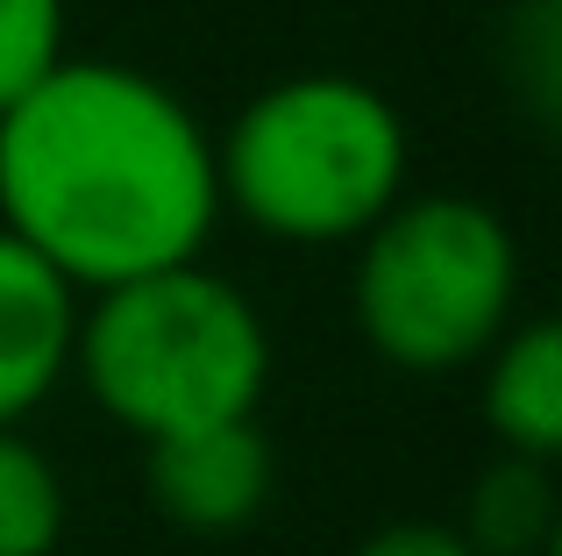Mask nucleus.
Here are the masks:
<instances>
[{
	"label": "nucleus",
	"instance_id": "1",
	"mask_svg": "<svg viewBox=\"0 0 562 556\" xmlns=\"http://www.w3.org/2000/svg\"><path fill=\"white\" fill-rule=\"evenodd\" d=\"M214 222V136L157 71L65 51L0 108V229L79 292L192 265Z\"/></svg>",
	"mask_w": 562,
	"mask_h": 556
},
{
	"label": "nucleus",
	"instance_id": "2",
	"mask_svg": "<svg viewBox=\"0 0 562 556\" xmlns=\"http://www.w3.org/2000/svg\"><path fill=\"white\" fill-rule=\"evenodd\" d=\"M413 136L392 93L349 71H292L235 108L214 143L221 208L271 243L328 251L406 193Z\"/></svg>",
	"mask_w": 562,
	"mask_h": 556
},
{
	"label": "nucleus",
	"instance_id": "3",
	"mask_svg": "<svg viewBox=\"0 0 562 556\" xmlns=\"http://www.w3.org/2000/svg\"><path fill=\"white\" fill-rule=\"evenodd\" d=\"M71 378L136 443L206 421H243L271 386V329L257 300L200 257L86 292Z\"/></svg>",
	"mask_w": 562,
	"mask_h": 556
},
{
	"label": "nucleus",
	"instance_id": "4",
	"mask_svg": "<svg viewBox=\"0 0 562 556\" xmlns=\"http://www.w3.org/2000/svg\"><path fill=\"white\" fill-rule=\"evenodd\" d=\"M357 329L398 371H463L520 321V243L477 193H398L357 236Z\"/></svg>",
	"mask_w": 562,
	"mask_h": 556
},
{
	"label": "nucleus",
	"instance_id": "5",
	"mask_svg": "<svg viewBox=\"0 0 562 556\" xmlns=\"http://www.w3.org/2000/svg\"><path fill=\"white\" fill-rule=\"evenodd\" d=\"M278 486V449L257 414L243 421H206L143 443V492L150 507L186 535H235L271 507Z\"/></svg>",
	"mask_w": 562,
	"mask_h": 556
},
{
	"label": "nucleus",
	"instance_id": "6",
	"mask_svg": "<svg viewBox=\"0 0 562 556\" xmlns=\"http://www.w3.org/2000/svg\"><path fill=\"white\" fill-rule=\"evenodd\" d=\"M86 292L0 229V429H22L71 378Z\"/></svg>",
	"mask_w": 562,
	"mask_h": 556
},
{
	"label": "nucleus",
	"instance_id": "7",
	"mask_svg": "<svg viewBox=\"0 0 562 556\" xmlns=\"http://www.w3.org/2000/svg\"><path fill=\"white\" fill-rule=\"evenodd\" d=\"M484 429L513 457L555 464L562 457V329L549 314H527L484 349Z\"/></svg>",
	"mask_w": 562,
	"mask_h": 556
},
{
	"label": "nucleus",
	"instance_id": "8",
	"mask_svg": "<svg viewBox=\"0 0 562 556\" xmlns=\"http://www.w3.org/2000/svg\"><path fill=\"white\" fill-rule=\"evenodd\" d=\"M463 543L477 549V556H541V549H549L555 543V486H549V464L498 449L492 471L470 486Z\"/></svg>",
	"mask_w": 562,
	"mask_h": 556
},
{
	"label": "nucleus",
	"instance_id": "9",
	"mask_svg": "<svg viewBox=\"0 0 562 556\" xmlns=\"http://www.w3.org/2000/svg\"><path fill=\"white\" fill-rule=\"evenodd\" d=\"M65 478L22 429H0V556H57L65 543Z\"/></svg>",
	"mask_w": 562,
	"mask_h": 556
},
{
	"label": "nucleus",
	"instance_id": "10",
	"mask_svg": "<svg viewBox=\"0 0 562 556\" xmlns=\"http://www.w3.org/2000/svg\"><path fill=\"white\" fill-rule=\"evenodd\" d=\"M65 57V0H0V108Z\"/></svg>",
	"mask_w": 562,
	"mask_h": 556
},
{
	"label": "nucleus",
	"instance_id": "11",
	"mask_svg": "<svg viewBox=\"0 0 562 556\" xmlns=\"http://www.w3.org/2000/svg\"><path fill=\"white\" fill-rule=\"evenodd\" d=\"M357 556H477L449 521H384L357 543Z\"/></svg>",
	"mask_w": 562,
	"mask_h": 556
}]
</instances>
